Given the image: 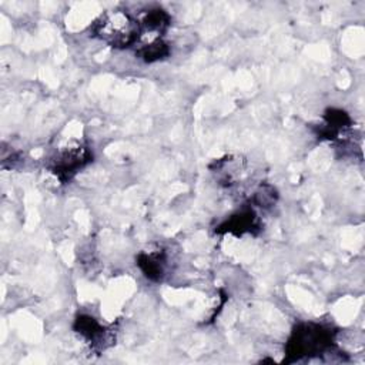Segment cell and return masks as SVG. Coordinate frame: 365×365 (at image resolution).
Wrapping results in <instances>:
<instances>
[{"mask_svg":"<svg viewBox=\"0 0 365 365\" xmlns=\"http://www.w3.org/2000/svg\"><path fill=\"white\" fill-rule=\"evenodd\" d=\"M335 338V331L324 324L318 322H301L298 324L287 344L284 362H295L304 358L325 354L331 349Z\"/></svg>","mask_w":365,"mask_h":365,"instance_id":"obj_1","label":"cell"},{"mask_svg":"<svg viewBox=\"0 0 365 365\" xmlns=\"http://www.w3.org/2000/svg\"><path fill=\"white\" fill-rule=\"evenodd\" d=\"M91 33L115 48H124L138 41L140 27L138 21L127 11L107 10L94 20Z\"/></svg>","mask_w":365,"mask_h":365,"instance_id":"obj_2","label":"cell"},{"mask_svg":"<svg viewBox=\"0 0 365 365\" xmlns=\"http://www.w3.org/2000/svg\"><path fill=\"white\" fill-rule=\"evenodd\" d=\"M93 161V154L83 141L71 140L60 145L48 158L47 168L61 181H70L81 168Z\"/></svg>","mask_w":365,"mask_h":365,"instance_id":"obj_3","label":"cell"},{"mask_svg":"<svg viewBox=\"0 0 365 365\" xmlns=\"http://www.w3.org/2000/svg\"><path fill=\"white\" fill-rule=\"evenodd\" d=\"M210 170L220 184L231 187L244 178L247 173V161L241 155H225L214 160Z\"/></svg>","mask_w":365,"mask_h":365,"instance_id":"obj_4","label":"cell"},{"mask_svg":"<svg viewBox=\"0 0 365 365\" xmlns=\"http://www.w3.org/2000/svg\"><path fill=\"white\" fill-rule=\"evenodd\" d=\"M259 230V220L257 214L250 210H241L232 215H230L225 221H222L217 228L215 232L218 234H232V235H244L252 234Z\"/></svg>","mask_w":365,"mask_h":365,"instance_id":"obj_5","label":"cell"},{"mask_svg":"<svg viewBox=\"0 0 365 365\" xmlns=\"http://www.w3.org/2000/svg\"><path fill=\"white\" fill-rule=\"evenodd\" d=\"M74 331L80 334L86 341L93 344V346L106 348L110 342V332L97 322L96 318L81 314L74 319Z\"/></svg>","mask_w":365,"mask_h":365,"instance_id":"obj_6","label":"cell"},{"mask_svg":"<svg viewBox=\"0 0 365 365\" xmlns=\"http://www.w3.org/2000/svg\"><path fill=\"white\" fill-rule=\"evenodd\" d=\"M324 123L318 128V135L327 140H336L344 134L351 125L352 120L345 110L341 108H328L322 115Z\"/></svg>","mask_w":365,"mask_h":365,"instance_id":"obj_7","label":"cell"},{"mask_svg":"<svg viewBox=\"0 0 365 365\" xmlns=\"http://www.w3.org/2000/svg\"><path fill=\"white\" fill-rule=\"evenodd\" d=\"M137 21L140 27V36H148V40H154L161 38V34L168 29L171 19L165 10L157 7L144 11Z\"/></svg>","mask_w":365,"mask_h":365,"instance_id":"obj_8","label":"cell"},{"mask_svg":"<svg viewBox=\"0 0 365 365\" xmlns=\"http://www.w3.org/2000/svg\"><path fill=\"white\" fill-rule=\"evenodd\" d=\"M137 267L141 269L145 278L150 281H161L165 275L167 269V255L164 251H150V252H140L135 258Z\"/></svg>","mask_w":365,"mask_h":365,"instance_id":"obj_9","label":"cell"},{"mask_svg":"<svg viewBox=\"0 0 365 365\" xmlns=\"http://www.w3.org/2000/svg\"><path fill=\"white\" fill-rule=\"evenodd\" d=\"M137 54L145 63H154L165 58L170 54V47L163 38H154L140 44Z\"/></svg>","mask_w":365,"mask_h":365,"instance_id":"obj_10","label":"cell"},{"mask_svg":"<svg viewBox=\"0 0 365 365\" xmlns=\"http://www.w3.org/2000/svg\"><path fill=\"white\" fill-rule=\"evenodd\" d=\"M277 200H278L277 190L272 185L264 184V185H259V188L254 192V200L252 201L258 207L268 208V207H272L277 202Z\"/></svg>","mask_w":365,"mask_h":365,"instance_id":"obj_11","label":"cell"}]
</instances>
